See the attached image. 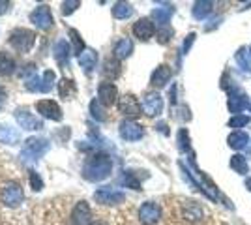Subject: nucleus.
<instances>
[{"mask_svg": "<svg viewBox=\"0 0 251 225\" xmlns=\"http://www.w3.org/2000/svg\"><path fill=\"white\" fill-rule=\"evenodd\" d=\"M246 188L251 192V176H250V178H246Z\"/></svg>", "mask_w": 251, "mask_h": 225, "instance_id": "49530a36", "label": "nucleus"}, {"mask_svg": "<svg viewBox=\"0 0 251 225\" xmlns=\"http://www.w3.org/2000/svg\"><path fill=\"white\" fill-rule=\"evenodd\" d=\"M70 38H72V45H74V51L77 54H81L84 51V42L81 40V34L77 32L75 28L70 30Z\"/></svg>", "mask_w": 251, "mask_h": 225, "instance_id": "72a5a7b5", "label": "nucleus"}, {"mask_svg": "<svg viewBox=\"0 0 251 225\" xmlns=\"http://www.w3.org/2000/svg\"><path fill=\"white\" fill-rule=\"evenodd\" d=\"M113 15H115V19H127L133 15V8L127 2H116L113 6Z\"/></svg>", "mask_w": 251, "mask_h": 225, "instance_id": "c85d7f7f", "label": "nucleus"}, {"mask_svg": "<svg viewBox=\"0 0 251 225\" xmlns=\"http://www.w3.org/2000/svg\"><path fill=\"white\" fill-rule=\"evenodd\" d=\"M113 53H115L116 60H124V58H127L129 54L133 53V43H131V40H127V38L118 40V42L115 43V47H113Z\"/></svg>", "mask_w": 251, "mask_h": 225, "instance_id": "412c9836", "label": "nucleus"}, {"mask_svg": "<svg viewBox=\"0 0 251 225\" xmlns=\"http://www.w3.org/2000/svg\"><path fill=\"white\" fill-rule=\"evenodd\" d=\"M171 75H173V72H171V68L167 64L157 66L156 70H154V74H152V77H150V85L156 86V88H161V86H165L169 83Z\"/></svg>", "mask_w": 251, "mask_h": 225, "instance_id": "a211bd4d", "label": "nucleus"}, {"mask_svg": "<svg viewBox=\"0 0 251 225\" xmlns=\"http://www.w3.org/2000/svg\"><path fill=\"white\" fill-rule=\"evenodd\" d=\"M230 149L234 150H242L248 147V143H250V137H248V133H244V131H232L229 135V139H227Z\"/></svg>", "mask_w": 251, "mask_h": 225, "instance_id": "393cba45", "label": "nucleus"}, {"mask_svg": "<svg viewBox=\"0 0 251 225\" xmlns=\"http://www.w3.org/2000/svg\"><path fill=\"white\" fill-rule=\"evenodd\" d=\"M77 8H81V2H79V0H66V2H62L64 15H72Z\"/></svg>", "mask_w": 251, "mask_h": 225, "instance_id": "4c0bfd02", "label": "nucleus"}, {"mask_svg": "<svg viewBox=\"0 0 251 225\" xmlns=\"http://www.w3.org/2000/svg\"><path fill=\"white\" fill-rule=\"evenodd\" d=\"M90 115H92V118H96L98 122H105V120H107V115H105V111H103V105L100 103V100H98V98L90 101Z\"/></svg>", "mask_w": 251, "mask_h": 225, "instance_id": "7c9ffc66", "label": "nucleus"}, {"mask_svg": "<svg viewBox=\"0 0 251 225\" xmlns=\"http://www.w3.org/2000/svg\"><path fill=\"white\" fill-rule=\"evenodd\" d=\"M60 96L64 98V100H70V98L75 94V85H74V81L72 79H66L64 77L62 81H60Z\"/></svg>", "mask_w": 251, "mask_h": 225, "instance_id": "2f4dec72", "label": "nucleus"}, {"mask_svg": "<svg viewBox=\"0 0 251 225\" xmlns=\"http://www.w3.org/2000/svg\"><path fill=\"white\" fill-rule=\"evenodd\" d=\"M173 13H175V8H173L171 4H163L161 8H154L152 19H154L159 26H169V21H171Z\"/></svg>", "mask_w": 251, "mask_h": 225, "instance_id": "6ab92c4d", "label": "nucleus"}, {"mask_svg": "<svg viewBox=\"0 0 251 225\" xmlns=\"http://www.w3.org/2000/svg\"><path fill=\"white\" fill-rule=\"evenodd\" d=\"M0 197H2V203L10 208H15L23 203L25 199V192H23V186L15 180H10L2 186V192H0Z\"/></svg>", "mask_w": 251, "mask_h": 225, "instance_id": "20e7f679", "label": "nucleus"}, {"mask_svg": "<svg viewBox=\"0 0 251 225\" xmlns=\"http://www.w3.org/2000/svg\"><path fill=\"white\" fill-rule=\"evenodd\" d=\"M156 34V26H154V23L152 19H139V21L133 25V36L139 38L141 42H148L152 36Z\"/></svg>", "mask_w": 251, "mask_h": 225, "instance_id": "f3484780", "label": "nucleus"}, {"mask_svg": "<svg viewBox=\"0 0 251 225\" xmlns=\"http://www.w3.org/2000/svg\"><path fill=\"white\" fill-rule=\"evenodd\" d=\"M193 42H195V32H191L188 38H186V42H184V53H188L189 47L193 45Z\"/></svg>", "mask_w": 251, "mask_h": 225, "instance_id": "a19ab883", "label": "nucleus"}, {"mask_svg": "<svg viewBox=\"0 0 251 225\" xmlns=\"http://www.w3.org/2000/svg\"><path fill=\"white\" fill-rule=\"evenodd\" d=\"M10 45L17 53H28L34 43H36V32H32L28 28H15L10 34Z\"/></svg>", "mask_w": 251, "mask_h": 225, "instance_id": "7ed1b4c3", "label": "nucleus"}, {"mask_svg": "<svg viewBox=\"0 0 251 225\" xmlns=\"http://www.w3.org/2000/svg\"><path fill=\"white\" fill-rule=\"evenodd\" d=\"M173 36H175V30L171 26H159V30H157V42L161 43V45H165V43L171 42Z\"/></svg>", "mask_w": 251, "mask_h": 225, "instance_id": "f704fd0d", "label": "nucleus"}, {"mask_svg": "<svg viewBox=\"0 0 251 225\" xmlns=\"http://www.w3.org/2000/svg\"><path fill=\"white\" fill-rule=\"evenodd\" d=\"M94 218H92V210L86 201H77V204L72 210V218H70V224L72 225H92Z\"/></svg>", "mask_w": 251, "mask_h": 225, "instance_id": "1a4fd4ad", "label": "nucleus"}, {"mask_svg": "<svg viewBox=\"0 0 251 225\" xmlns=\"http://www.w3.org/2000/svg\"><path fill=\"white\" fill-rule=\"evenodd\" d=\"M212 2H204V0H201V2H195L193 4V10H191V13H193V17L197 19V21H202V19H206L210 13H212Z\"/></svg>", "mask_w": 251, "mask_h": 225, "instance_id": "a878e982", "label": "nucleus"}, {"mask_svg": "<svg viewBox=\"0 0 251 225\" xmlns=\"http://www.w3.org/2000/svg\"><path fill=\"white\" fill-rule=\"evenodd\" d=\"M4 100H6V92H4V88H0V107H2Z\"/></svg>", "mask_w": 251, "mask_h": 225, "instance_id": "c03bdc74", "label": "nucleus"}, {"mask_svg": "<svg viewBox=\"0 0 251 225\" xmlns=\"http://www.w3.org/2000/svg\"><path fill=\"white\" fill-rule=\"evenodd\" d=\"M92 225H109V224H107L105 220H94V222H92Z\"/></svg>", "mask_w": 251, "mask_h": 225, "instance_id": "a18cd8bd", "label": "nucleus"}, {"mask_svg": "<svg viewBox=\"0 0 251 225\" xmlns=\"http://www.w3.org/2000/svg\"><path fill=\"white\" fill-rule=\"evenodd\" d=\"M54 58H56V62L60 66H68V62H70V45H68V42L66 40H58V42L54 43Z\"/></svg>", "mask_w": 251, "mask_h": 225, "instance_id": "aec40b11", "label": "nucleus"}, {"mask_svg": "<svg viewBox=\"0 0 251 225\" xmlns=\"http://www.w3.org/2000/svg\"><path fill=\"white\" fill-rule=\"evenodd\" d=\"M141 107H143V113H145L147 117H157V115L163 111V98H161V94L156 92V90H150V92H147V94L143 96Z\"/></svg>", "mask_w": 251, "mask_h": 225, "instance_id": "0eeeda50", "label": "nucleus"}, {"mask_svg": "<svg viewBox=\"0 0 251 225\" xmlns=\"http://www.w3.org/2000/svg\"><path fill=\"white\" fill-rule=\"evenodd\" d=\"M236 62L244 72H251V47H240L236 53Z\"/></svg>", "mask_w": 251, "mask_h": 225, "instance_id": "cd10ccee", "label": "nucleus"}, {"mask_svg": "<svg viewBox=\"0 0 251 225\" xmlns=\"http://www.w3.org/2000/svg\"><path fill=\"white\" fill-rule=\"evenodd\" d=\"M15 120H17V124H19L23 129H28V131H36V129L43 128L42 120L38 117H34L32 113H28V109H25V107L15 111Z\"/></svg>", "mask_w": 251, "mask_h": 225, "instance_id": "ddd939ff", "label": "nucleus"}, {"mask_svg": "<svg viewBox=\"0 0 251 225\" xmlns=\"http://www.w3.org/2000/svg\"><path fill=\"white\" fill-rule=\"evenodd\" d=\"M178 149L182 150V152H189V135L186 129L178 131Z\"/></svg>", "mask_w": 251, "mask_h": 225, "instance_id": "e433bc0d", "label": "nucleus"}, {"mask_svg": "<svg viewBox=\"0 0 251 225\" xmlns=\"http://www.w3.org/2000/svg\"><path fill=\"white\" fill-rule=\"evenodd\" d=\"M230 167L234 169V173H238V175H248V169H250L246 156H242V154H234L230 158Z\"/></svg>", "mask_w": 251, "mask_h": 225, "instance_id": "c756f323", "label": "nucleus"}, {"mask_svg": "<svg viewBox=\"0 0 251 225\" xmlns=\"http://www.w3.org/2000/svg\"><path fill=\"white\" fill-rule=\"evenodd\" d=\"M96 62H98V54L92 49H84L83 53L79 54V66L83 68L86 74H90L96 68Z\"/></svg>", "mask_w": 251, "mask_h": 225, "instance_id": "5701e85b", "label": "nucleus"}, {"mask_svg": "<svg viewBox=\"0 0 251 225\" xmlns=\"http://www.w3.org/2000/svg\"><path fill=\"white\" fill-rule=\"evenodd\" d=\"M227 94H229L227 107H229V111L234 115V117H236V115H240L244 109H248L251 105L248 94H246L242 88H238V86H232V88H229V90H227Z\"/></svg>", "mask_w": 251, "mask_h": 225, "instance_id": "39448f33", "label": "nucleus"}, {"mask_svg": "<svg viewBox=\"0 0 251 225\" xmlns=\"http://www.w3.org/2000/svg\"><path fill=\"white\" fill-rule=\"evenodd\" d=\"M15 70H17V64H15L13 56L0 51V77H10L15 74Z\"/></svg>", "mask_w": 251, "mask_h": 225, "instance_id": "4be33fe9", "label": "nucleus"}, {"mask_svg": "<svg viewBox=\"0 0 251 225\" xmlns=\"http://www.w3.org/2000/svg\"><path fill=\"white\" fill-rule=\"evenodd\" d=\"M250 111H251V105H250Z\"/></svg>", "mask_w": 251, "mask_h": 225, "instance_id": "de8ad7c7", "label": "nucleus"}, {"mask_svg": "<svg viewBox=\"0 0 251 225\" xmlns=\"http://www.w3.org/2000/svg\"><path fill=\"white\" fill-rule=\"evenodd\" d=\"M36 111L43 118H49V120H54V122L62 120V109L58 107V103L52 101V100H40L36 103Z\"/></svg>", "mask_w": 251, "mask_h": 225, "instance_id": "f8f14e48", "label": "nucleus"}, {"mask_svg": "<svg viewBox=\"0 0 251 225\" xmlns=\"http://www.w3.org/2000/svg\"><path fill=\"white\" fill-rule=\"evenodd\" d=\"M30 184L34 192H40L43 188V182H42V178H40V175H36L34 171H30Z\"/></svg>", "mask_w": 251, "mask_h": 225, "instance_id": "ea45409f", "label": "nucleus"}, {"mask_svg": "<svg viewBox=\"0 0 251 225\" xmlns=\"http://www.w3.org/2000/svg\"><path fill=\"white\" fill-rule=\"evenodd\" d=\"M49 141L42 139V137H30V139L25 141V147H23L19 158L25 163H30V161H38L43 154L49 150Z\"/></svg>", "mask_w": 251, "mask_h": 225, "instance_id": "f03ea898", "label": "nucleus"}, {"mask_svg": "<svg viewBox=\"0 0 251 225\" xmlns=\"http://www.w3.org/2000/svg\"><path fill=\"white\" fill-rule=\"evenodd\" d=\"M19 131L11 126H2L0 128V143H6V145H17L19 143Z\"/></svg>", "mask_w": 251, "mask_h": 225, "instance_id": "bb28decb", "label": "nucleus"}, {"mask_svg": "<svg viewBox=\"0 0 251 225\" xmlns=\"http://www.w3.org/2000/svg\"><path fill=\"white\" fill-rule=\"evenodd\" d=\"M120 62L116 60V58H107L103 62V70H101V74H103L105 79H111V81H115L116 77L120 75Z\"/></svg>", "mask_w": 251, "mask_h": 225, "instance_id": "b1692460", "label": "nucleus"}, {"mask_svg": "<svg viewBox=\"0 0 251 225\" xmlns=\"http://www.w3.org/2000/svg\"><path fill=\"white\" fill-rule=\"evenodd\" d=\"M54 81H56V75L52 70H47L42 77V92H51V88L54 86Z\"/></svg>", "mask_w": 251, "mask_h": 225, "instance_id": "473e14b6", "label": "nucleus"}, {"mask_svg": "<svg viewBox=\"0 0 251 225\" xmlns=\"http://www.w3.org/2000/svg\"><path fill=\"white\" fill-rule=\"evenodd\" d=\"M118 131H120V137L124 141H139L143 139V135H145L143 126L137 124L135 120H122Z\"/></svg>", "mask_w": 251, "mask_h": 225, "instance_id": "9b49d317", "label": "nucleus"}, {"mask_svg": "<svg viewBox=\"0 0 251 225\" xmlns=\"http://www.w3.org/2000/svg\"><path fill=\"white\" fill-rule=\"evenodd\" d=\"M161 218V206L154 201H147L139 208V222L143 225H156Z\"/></svg>", "mask_w": 251, "mask_h": 225, "instance_id": "6e6552de", "label": "nucleus"}, {"mask_svg": "<svg viewBox=\"0 0 251 225\" xmlns=\"http://www.w3.org/2000/svg\"><path fill=\"white\" fill-rule=\"evenodd\" d=\"M94 201L100 204H120L126 201V193L111 186H103L94 192Z\"/></svg>", "mask_w": 251, "mask_h": 225, "instance_id": "423d86ee", "label": "nucleus"}, {"mask_svg": "<svg viewBox=\"0 0 251 225\" xmlns=\"http://www.w3.org/2000/svg\"><path fill=\"white\" fill-rule=\"evenodd\" d=\"M98 100L105 107L115 105V103H118V88L113 83H109V81L100 83L98 85Z\"/></svg>", "mask_w": 251, "mask_h": 225, "instance_id": "9d476101", "label": "nucleus"}, {"mask_svg": "<svg viewBox=\"0 0 251 225\" xmlns=\"http://www.w3.org/2000/svg\"><path fill=\"white\" fill-rule=\"evenodd\" d=\"M111 173H113V160L103 152H96L88 156L83 163V178L88 182H101L107 176H111Z\"/></svg>", "mask_w": 251, "mask_h": 225, "instance_id": "f257e3e1", "label": "nucleus"}, {"mask_svg": "<svg viewBox=\"0 0 251 225\" xmlns=\"http://www.w3.org/2000/svg\"><path fill=\"white\" fill-rule=\"evenodd\" d=\"M157 129H161V131H163V133H165V135H167V133H169L167 124H165V122H161V124H157Z\"/></svg>", "mask_w": 251, "mask_h": 225, "instance_id": "37998d69", "label": "nucleus"}, {"mask_svg": "<svg viewBox=\"0 0 251 225\" xmlns=\"http://www.w3.org/2000/svg\"><path fill=\"white\" fill-rule=\"evenodd\" d=\"M122 182L126 186H129V188H133V190H141V182L137 178H133V173H126L124 176H122Z\"/></svg>", "mask_w": 251, "mask_h": 225, "instance_id": "58836bf2", "label": "nucleus"}, {"mask_svg": "<svg viewBox=\"0 0 251 225\" xmlns=\"http://www.w3.org/2000/svg\"><path fill=\"white\" fill-rule=\"evenodd\" d=\"M246 124H250V117L248 115H236L229 120V128H232L234 131H238V128H244Z\"/></svg>", "mask_w": 251, "mask_h": 225, "instance_id": "c9c22d12", "label": "nucleus"}, {"mask_svg": "<svg viewBox=\"0 0 251 225\" xmlns=\"http://www.w3.org/2000/svg\"><path fill=\"white\" fill-rule=\"evenodd\" d=\"M10 10V2H6V0H0V15H4L6 11Z\"/></svg>", "mask_w": 251, "mask_h": 225, "instance_id": "79ce46f5", "label": "nucleus"}, {"mask_svg": "<svg viewBox=\"0 0 251 225\" xmlns=\"http://www.w3.org/2000/svg\"><path fill=\"white\" fill-rule=\"evenodd\" d=\"M118 111L126 115V117H139L141 115V103L133 94H124V96L118 100Z\"/></svg>", "mask_w": 251, "mask_h": 225, "instance_id": "2eb2a0df", "label": "nucleus"}, {"mask_svg": "<svg viewBox=\"0 0 251 225\" xmlns=\"http://www.w3.org/2000/svg\"><path fill=\"white\" fill-rule=\"evenodd\" d=\"M180 212H182V218L188 220L189 224H197L201 220H204V210L197 201H186L180 206Z\"/></svg>", "mask_w": 251, "mask_h": 225, "instance_id": "dca6fc26", "label": "nucleus"}, {"mask_svg": "<svg viewBox=\"0 0 251 225\" xmlns=\"http://www.w3.org/2000/svg\"><path fill=\"white\" fill-rule=\"evenodd\" d=\"M30 21L36 25V28L40 30H49L52 26V13L47 6H38L30 13Z\"/></svg>", "mask_w": 251, "mask_h": 225, "instance_id": "4468645a", "label": "nucleus"}]
</instances>
